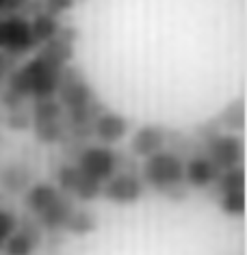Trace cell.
I'll use <instances>...</instances> for the list:
<instances>
[{
    "mask_svg": "<svg viewBox=\"0 0 247 255\" xmlns=\"http://www.w3.org/2000/svg\"><path fill=\"white\" fill-rule=\"evenodd\" d=\"M69 56H72V43L63 37V33L52 41L43 43L41 52L35 59L11 74L7 85L9 98H15L17 102L54 98L61 76L67 69Z\"/></svg>",
    "mask_w": 247,
    "mask_h": 255,
    "instance_id": "1",
    "label": "cell"
},
{
    "mask_svg": "<svg viewBox=\"0 0 247 255\" xmlns=\"http://www.w3.org/2000/svg\"><path fill=\"white\" fill-rule=\"evenodd\" d=\"M141 177L143 186H150L152 190L167 197L182 195L185 184V158L174 149H161L156 154L143 158L141 164Z\"/></svg>",
    "mask_w": 247,
    "mask_h": 255,
    "instance_id": "2",
    "label": "cell"
},
{
    "mask_svg": "<svg viewBox=\"0 0 247 255\" xmlns=\"http://www.w3.org/2000/svg\"><path fill=\"white\" fill-rule=\"evenodd\" d=\"M74 164L82 173H87L91 180L104 184L109 177H113L117 171H122V158L111 145H82L76 151Z\"/></svg>",
    "mask_w": 247,
    "mask_h": 255,
    "instance_id": "3",
    "label": "cell"
},
{
    "mask_svg": "<svg viewBox=\"0 0 247 255\" xmlns=\"http://www.w3.org/2000/svg\"><path fill=\"white\" fill-rule=\"evenodd\" d=\"M33 126L37 132V138L48 145L61 143L67 138V121L61 104L54 98L39 100L33 106Z\"/></svg>",
    "mask_w": 247,
    "mask_h": 255,
    "instance_id": "4",
    "label": "cell"
},
{
    "mask_svg": "<svg viewBox=\"0 0 247 255\" xmlns=\"http://www.w3.org/2000/svg\"><path fill=\"white\" fill-rule=\"evenodd\" d=\"M37 48L30 20L22 13H9L0 17V50L7 56H22Z\"/></svg>",
    "mask_w": 247,
    "mask_h": 255,
    "instance_id": "5",
    "label": "cell"
},
{
    "mask_svg": "<svg viewBox=\"0 0 247 255\" xmlns=\"http://www.w3.org/2000/svg\"><path fill=\"white\" fill-rule=\"evenodd\" d=\"M204 154L217 164L221 171L234 169L243 164L245 145L237 134H221V132H211L204 138Z\"/></svg>",
    "mask_w": 247,
    "mask_h": 255,
    "instance_id": "6",
    "label": "cell"
},
{
    "mask_svg": "<svg viewBox=\"0 0 247 255\" xmlns=\"http://www.w3.org/2000/svg\"><path fill=\"white\" fill-rule=\"evenodd\" d=\"M56 186H59L61 193H65L67 197L78 201H93L102 193V184L91 180L87 173H82L74 162L59 167V171H56Z\"/></svg>",
    "mask_w": 247,
    "mask_h": 255,
    "instance_id": "7",
    "label": "cell"
},
{
    "mask_svg": "<svg viewBox=\"0 0 247 255\" xmlns=\"http://www.w3.org/2000/svg\"><path fill=\"white\" fill-rule=\"evenodd\" d=\"M143 190L145 186L135 171H117L115 175L102 184L100 195L111 203H117V206H130V203H137L141 199Z\"/></svg>",
    "mask_w": 247,
    "mask_h": 255,
    "instance_id": "8",
    "label": "cell"
},
{
    "mask_svg": "<svg viewBox=\"0 0 247 255\" xmlns=\"http://www.w3.org/2000/svg\"><path fill=\"white\" fill-rule=\"evenodd\" d=\"M41 240H43V229L39 227V223L33 216H26V219H20L15 232L4 242L2 253L4 255H35V251L41 247Z\"/></svg>",
    "mask_w": 247,
    "mask_h": 255,
    "instance_id": "9",
    "label": "cell"
},
{
    "mask_svg": "<svg viewBox=\"0 0 247 255\" xmlns=\"http://www.w3.org/2000/svg\"><path fill=\"white\" fill-rule=\"evenodd\" d=\"M219 173H221V169L204 151L202 154H193L191 158L185 160V184L191 188H198V190L213 188Z\"/></svg>",
    "mask_w": 247,
    "mask_h": 255,
    "instance_id": "10",
    "label": "cell"
},
{
    "mask_svg": "<svg viewBox=\"0 0 247 255\" xmlns=\"http://www.w3.org/2000/svg\"><path fill=\"white\" fill-rule=\"evenodd\" d=\"M128 119L119 113H111V111H100L96 115V119L91 121V132L102 145H113L128 134Z\"/></svg>",
    "mask_w": 247,
    "mask_h": 255,
    "instance_id": "11",
    "label": "cell"
},
{
    "mask_svg": "<svg viewBox=\"0 0 247 255\" xmlns=\"http://www.w3.org/2000/svg\"><path fill=\"white\" fill-rule=\"evenodd\" d=\"M61 195L63 193L59 190V186L52 182H33L24 190V206L28 210V216H33V219L41 216L59 201Z\"/></svg>",
    "mask_w": 247,
    "mask_h": 255,
    "instance_id": "12",
    "label": "cell"
},
{
    "mask_svg": "<svg viewBox=\"0 0 247 255\" xmlns=\"http://www.w3.org/2000/svg\"><path fill=\"white\" fill-rule=\"evenodd\" d=\"M167 145V132L161 126H141L130 136V154L137 158H148L156 151L165 149Z\"/></svg>",
    "mask_w": 247,
    "mask_h": 255,
    "instance_id": "13",
    "label": "cell"
},
{
    "mask_svg": "<svg viewBox=\"0 0 247 255\" xmlns=\"http://www.w3.org/2000/svg\"><path fill=\"white\" fill-rule=\"evenodd\" d=\"M30 28H33V37L37 46L52 41L54 37L61 35V22L59 15L48 13V11H39L35 17H30Z\"/></svg>",
    "mask_w": 247,
    "mask_h": 255,
    "instance_id": "14",
    "label": "cell"
},
{
    "mask_svg": "<svg viewBox=\"0 0 247 255\" xmlns=\"http://www.w3.org/2000/svg\"><path fill=\"white\" fill-rule=\"evenodd\" d=\"M213 188L217 190V195L239 193V190H245V169H243V164H241V167H234V169L221 171Z\"/></svg>",
    "mask_w": 247,
    "mask_h": 255,
    "instance_id": "15",
    "label": "cell"
},
{
    "mask_svg": "<svg viewBox=\"0 0 247 255\" xmlns=\"http://www.w3.org/2000/svg\"><path fill=\"white\" fill-rule=\"evenodd\" d=\"M96 221H98L96 214H91L89 210L76 208L74 212H72V216H69L67 225H65V232L72 234V236H89L93 229L98 227Z\"/></svg>",
    "mask_w": 247,
    "mask_h": 255,
    "instance_id": "16",
    "label": "cell"
},
{
    "mask_svg": "<svg viewBox=\"0 0 247 255\" xmlns=\"http://www.w3.org/2000/svg\"><path fill=\"white\" fill-rule=\"evenodd\" d=\"M26 169V167H24ZM22 167H9L2 171V175H0V184H2L7 190H13V193H24L28 186H30V175L28 171H24Z\"/></svg>",
    "mask_w": 247,
    "mask_h": 255,
    "instance_id": "17",
    "label": "cell"
},
{
    "mask_svg": "<svg viewBox=\"0 0 247 255\" xmlns=\"http://www.w3.org/2000/svg\"><path fill=\"white\" fill-rule=\"evenodd\" d=\"M219 208L228 216H243L245 214V190L219 195Z\"/></svg>",
    "mask_w": 247,
    "mask_h": 255,
    "instance_id": "18",
    "label": "cell"
},
{
    "mask_svg": "<svg viewBox=\"0 0 247 255\" xmlns=\"http://www.w3.org/2000/svg\"><path fill=\"white\" fill-rule=\"evenodd\" d=\"M17 223H20V219H17V214L13 210L0 206V251H2L4 242L9 240V236L15 232Z\"/></svg>",
    "mask_w": 247,
    "mask_h": 255,
    "instance_id": "19",
    "label": "cell"
}]
</instances>
